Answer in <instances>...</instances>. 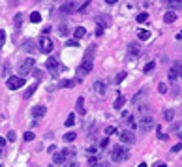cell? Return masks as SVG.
<instances>
[{
    "mask_svg": "<svg viewBox=\"0 0 182 167\" xmlns=\"http://www.w3.org/2000/svg\"><path fill=\"white\" fill-rule=\"evenodd\" d=\"M92 54H94V49L90 47L87 54H85V58H83V62H81V66L77 68V73L81 75V77H85L87 73L92 72V66H94V60H92Z\"/></svg>",
    "mask_w": 182,
    "mask_h": 167,
    "instance_id": "6da1fadb",
    "label": "cell"
},
{
    "mask_svg": "<svg viewBox=\"0 0 182 167\" xmlns=\"http://www.w3.org/2000/svg\"><path fill=\"white\" fill-rule=\"evenodd\" d=\"M130 158V152H128V148H124V146H113V150H111V160L113 161H124V160H128Z\"/></svg>",
    "mask_w": 182,
    "mask_h": 167,
    "instance_id": "7a4b0ae2",
    "label": "cell"
},
{
    "mask_svg": "<svg viewBox=\"0 0 182 167\" xmlns=\"http://www.w3.org/2000/svg\"><path fill=\"white\" fill-rule=\"evenodd\" d=\"M154 128V122H152V116H141V118L137 120V130L141 131V133H148L150 130Z\"/></svg>",
    "mask_w": 182,
    "mask_h": 167,
    "instance_id": "3957f363",
    "label": "cell"
},
{
    "mask_svg": "<svg viewBox=\"0 0 182 167\" xmlns=\"http://www.w3.org/2000/svg\"><path fill=\"white\" fill-rule=\"evenodd\" d=\"M38 45H39V53H51L53 51V39L49 36H45V34H42V36L38 38Z\"/></svg>",
    "mask_w": 182,
    "mask_h": 167,
    "instance_id": "277c9868",
    "label": "cell"
},
{
    "mask_svg": "<svg viewBox=\"0 0 182 167\" xmlns=\"http://www.w3.org/2000/svg\"><path fill=\"white\" fill-rule=\"evenodd\" d=\"M34 64H36V60H34V58H27V60H23V62L19 64V68H17L19 75H21V77H24V75H28L30 72H32Z\"/></svg>",
    "mask_w": 182,
    "mask_h": 167,
    "instance_id": "5b68a950",
    "label": "cell"
},
{
    "mask_svg": "<svg viewBox=\"0 0 182 167\" xmlns=\"http://www.w3.org/2000/svg\"><path fill=\"white\" fill-rule=\"evenodd\" d=\"M118 139L122 141V143H126V145H133L135 141H137L135 133H133V131H130V130H122V131L118 133Z\"/></svg>",
    "mask_w": 182,
    "mask_h": 167,
    "instance_id": "8992f818",
    "label": "cell"
},
{
    "mask_svg": "<svg viewBox=\"0 0 182 167\" xmlns=\"http://www.w3.org/2000/svg\"><path fill=\"white\" fill-rule=\"evenodd\" d=\"M6 85H8L9 90H17V88H21L23 85H24V77H17V75H13V77L8 79Z\"/></svg>",
    "mask_w": 182,
    "mask_h": 167,
    "instance_id": "52a82bcc",
    "label": "cell"
},
{
    "mask_svg": "<svg viewBox=\"0 0 182 167\" xmlns=\"http://www.w3.org/2000/svg\"><path fill=\"white\" fill-rule=\"evenodd\" d=\"M79 8H81L79 2H66L60 6V11L62 13H73V11H79Z\"/></svg>",
    "mask_w": 182,
    "mask_h": 167,
    "instance_id": "ba28073f",
    "label": "cell"
},
{
    "mask_svg": "<svg viewBox=\"0 0 182 167\" xmlns=\"http://www.w3.org/2000/svg\"><path fill=\"white\" fill-rule=\"evenodd\" d=\"M45 113H47V107H45V105H34L32 107V118H42Z\"/></svg>",
    "mask_w": 182,
    "mask_h": 167,
    "instance_id": "9c48e42d",
    "label": "cell"
},
{
    "mask_svg": "<svg viewBox=\"0 0 182 167\" xmlns=\"http://www.w3.org/2000/svg\"><path fill=\"white\" fill-rule=\"evenodd\" d=\"M139 53H141V47L137 43H130L128 45V54H130V58H135V57H139Z\"/></svg>",
    "mask_w": 182,
    "mask_h": 167,
    "instance_id": "30bf717a",
    "label": "cell"
},
{
    "mask_svg": "<svg viewBox=\"0 0 182 167\" xmlns=\"http://www.w3.org/2000/svg\"><path fill=\"white\" fill-rule=\"evenodd\" d=\"M96 23H98V27L107 28L109 24H111V19L107 17V15H96Z\"/></svg>",
    "mask_w": 182,
    "mask_h": 167,
    "instance_id": "8fae6325",
    "label": "cell"
},
{
    "mask_svg": "<svg viewBox=\"0 0 182 167\" xmlns=\"http://www.w3.org/2000/svg\"><path fill=\"white\" fill-rule=\"evenodd\" d=\"M176 19H178V15H176V11H173V9H167V11H165V15H163V21L167 23V24L175 23Z\"/></svg>",
    "mask_w": 182,
    "mask_h": 167,
    "instance_id": "7c38bea8",
    "label": "cell"
},
{
    "mask_svg": "<svg viewBox=\"0 0 182 167\" xmlns=\"http://www.w3.org/2000/svg\"><path fill=\"white\" fill-rule=\"evenodd\" d=\"M23 51H27V53H34V51H39V49L34 45L32 39H24L23 42Z\"/></svg>",
    "mask_w": 182,
    "mask_h": 167,
    "instance_id": "4fadbf2b",
    "label": "cell"
},
{
    "mask_svg": "<svg viewBox=\"0 0 182 167\" xmlns=\"http://www.w3.org/2000/svg\"><path fill=\"white\" fill-rule=\"evenodd\" d=\"M45 66H47V70H49V72H53V73L58 72V60L57 58H47Z\"/></svg>",
    "mask_w": 182,
    "mask_h": 167,
    "instance_id": "5bb4252c",
    "label": "cell"
},
{
    "mask_svg": "<svg viewBox=\"0 0 182 167\" xmlns=\"http://www.w3.org/2000/svg\"><path fill=\"white\" fill-rule=\"evenodd\" d=\"M66 160H68V156H66V150H64V152L53 154V161H54V163H66Z\"/></svg>",
    "mask_w": 182,
    "mask_h": 167,
    "instance_id": "9a60e30c",
    "label": "cell"
},
{
    "mask_svg": "<svg viewBox=\"0 0 182 167\" xmlns=\"http://www.w3.org/2000/svg\"><path fill=\"white\" fill-rule=\"evenodd\" d=\"M94 90H96V92H98L100 96H103L105 90H107V87H105L103 81H96V83H94Z\"/></svg>",
    "mask_w": 182,
    "mask_h": 167,
    "instance_id": "2e32d148",
    "label": "cell"
},
{
    "mask_svg": "<svg viewBox=\"0 0 182 167\" xmlns=\"http://www.w3.org/2000/svg\"><path fill=\"white\" fill-rule=\"evenodd\" d=\"M73 36H75V39L79 42L81 38H85V36H87V28H85V27H77V28L73 30Z\"/></svg>",
    "mask_w": 182,
    "mask_h": 167,
    "instance_id": "e0dca14e",
    "label": "cell"
},
{
    "mask_svg": "<svg viewBox=\"0 0 182 167\" xmlns=\"http://www.w3.org/2000/svg\"><path fill=\"white\" fill-rule=\"evenodd\" d=\"M77 113H79V115H85V113H87V109H85V98H83V96H79V98H77Z\"/></svg>",
    "mask_w": 182,
    "mask_h": 167,
    "instance_id": "ac0fdd59",
    "label": "cell"
},
{
    "mask_svg": "<svg viewBox=\"0 0 182 167\" xmlns=\"http://www.w3.org/2000/svg\"><path fill=\"white\" fill-rule=\"evenodd\" d=\"M36 88H38V85H36V83H34V85H30V87H28L27 90H24V94H23V98H24V100H28V98H32V94H34V92H36Z\"/></svg>",
    "mask_w": 182,
    "mask_h": 167,
    "instance_id": "d6986e66",
    "label": "cell"
},
{
    "mask_svg": "<svg viewBox=\"0 0 182 167\" xmlns=\"http://www.w3.org/2000/svg\"><path fill=\"white\" fill-rule=\"evenodd\" d=\"M124 103H126V98H124V96H118V98H117V100H115V103H113V107H115V109H117V111H120V109H122V107H124Z\"/></svg>",
    "mask_w": 182,
    "mask_h": 167,
    "instance_id": "ffe728a7",
    "label": "cell"
},
{
    "mask_svg": "<svg viewBox=\"0 0 182 167\" xmlns=\"http://www.w3.org/2000/svg\"><path fill=\"white\" fill-rule=\"evenodd\" d=\"M15 32H17V30L19 28H21V24H23V13H17V15H15Z\"/></svg>",
    "mask_w": 182,
    "mask_h": 167,
    "instance_id": "44dd1931",
    "label": "cell"
},
{
    "mask_svg": "<svg viewBox=\"0 0 182 167\" xmlns=\"http://www.w3.org/2000/svg\"><path fill=\"white\" fill-rule=\"evenodd\" d=\"M60 87H62V88H73V87H75V81L66 79V81H62V83H60Z\"/></svg>",
    "mask_w": 182,
    "mask_h": 167,
    "instance_id": "7402d4cb",
    "label": "cell"
},
{
    "mask_svg": "<svg viewBox=\"0 0 182 167\" xmlns=\"http://www.w3.org/2000/svg\"><path fill=\"white\" fill-rule=\"evenodd\" d=\"M30 21H32V23H39V21H42V13H39V11H32V13H30Z\"/></svg>",
    "mask_w": 182,
    "mask_h": 167,
    "instance_id": "603a6c76",
    "label": "cell"
},
{
    "mask_svg": "<svg viewBox=\"0 0 182 167\" xmlns=\"http://www.w3.org/2000/svg\"><path fill=\"white\" fill-rule=\"evenodd\" d=\"M150 38V30H139V39H143V42H146V39Z\"/></svg>",
    "mask_w": 182,
    "mask_h": 167,
    "instance_id": "cb8c5ba5",
    "label": "cell"
},
{
    "mask_svg": "<svg viewBox=\"0 0 182 167\" xmlns=\"http://www.w3.org/2000/svg\"><path fill=\"white\" fill-rule=\"evenodd\" d=\"M75 137H77V133H75V131H68V133L64 135V141L72 143V141H75Z\"/></svg>",
    "mask_w": 182,
    "mask_h": 167,
    "instance_id": "d4e9b609",
    "label": "cell"
},
{
    "mask_svg": "<svg viewBox=\"0 0 182 167\" xmlns=\"http://www.w3.org/2000/svg\"><path fill=\"white\" fill-rule=\"evenodd\" d=\"M58 34H60V36H62V38H66V36H68V34H70L68 27H66V24H60V27H58Z\"/></svg>",
    "mask_w": 182,
    "mask_h": 167,
    "instance_id": "484cf974",
    "label": "cell"
},
{
    "mask_svg": "<svg viewBox=\"0 0 182 167\" xmlns=\"http://www.w3.org/2000/svg\"><path fill=\"white\" fill-rule=\"evenodd\" d=\"M173 116H175L173 109H167V111H163V118L167 120V122H171V120H173Z\"/></svg>",
    "mask_w": 182,
    "mask_h": 167,
    "instance_id": "4316f807",
    "label": "cell"
},
{
    "mask_svg": "<svg viewBox=\"0 0 182 167\" xmlns=\"http://www.w3.org/2000/svg\"><path fill=\"white\" fill-rule=\"evenodd\" d=\"M66 126H68V128H72V126L75 124V115L72 113V115H68V118H66V122H64Z\"/></svg>",
    "mask_w": 182,
    "mask_h": 167,
    "instance_id": "83f0119b",
    "label": "cell"
},
{
    "mask_svg": "<svg viewBox=\"0 0 182 167\" xmlns=\"http://www.w3.org/2000/svg\"><path fill=\"white\" fill-rule=\"evenodd\" d=\"M167 6H169V8H173V11H175V9H180V8H182V2H175V0H169Z\"/></svg>",
    "mask_w": 182,
    "mask_h": 167,
    "instance_id": "f1b7e54d",
    "label": "cell"
},
{
    "mask_svg": "<svg viewBox=\"0 0 182 167\" xmlns=\"http://www.w3.org/2000/svg\"><path fill=\"white\" fill-rule=\"evenodd\" d=\"M135 17H137V23H145L146 19H148V13H146V11H141L139 15H135Z\"/></svg>",
    "mask_w": 182,
    "mask_h": 167,
    "instance_id": "f546056e",
    "label": "cell"
},
{
    "mask_svg": "<svg viewBox=\"0 0 182 167\" xmlns=\"http://www.w3.org/2000/svg\"><path fill=\"white\" fill-rule=\"evenodd\" d=\"M154 68H156V64H154V62H146V64H145V68H143V72H145V73H150Z\"/></svg>",
    "mask_w": 182,
    "mask_h": 167,
    "instance_id": "4dcf8cb0",
    "label": "cell"
},
{
    "mask_svg": "<svg viewBox=\"0 0 182 167\" xmlns=\"http://www.w3.org/2000/svg\"><path fill=\"white\" fill-rule=\"evenodd\" d=\"M128 126H130V131L137 130V122H135V118H133V116H130V118H128Z\"/></svg>",
    "mask_w": 182,
    "mask_h": 167,
    "instance_id": "1f68e13d",
    "label": "cell"
},
{
    "mask_svg": "<svg viewBox=\"0 0 182 167\" xmlns=\"http://www.w3.org/2000/svg\"><path fill=\"white\" fill-rule=\"evenodd\" d=\"M113 133H117V128H115V126H107V128H105V135H113Z\"/></svg>",
    "mask_w": 182,
    "mask_h": 167,
    "instance_id": "d6a6232c",
    "label": "cell"
},
{
    "mask_svg": "<svg viewBox=\"0 0 182 167\" xmlns=\"http://www.w3.org/2000/svg\"><path fill=\"white\" fill-rule=\"evenodd\" d=\"M88 165H90V167L100 165V163H98V158H96V156H90V158H88Z\"/></svg>",
    "mask_w": 182,
    "mask_h": 167,
    "instance_id": "836d02e7",
    "label": "cell"
},
{
    "mask_svg": "<svg viewBox=\"0 0 182 167\" xmlns=\"http://www.w3.org/2000/svg\"><path fill=\"white\" fill-rule=\"evenodd\" d=\"M124 79H126V73L122 72V73H118V75H117V77H115V83H117V85H118V83H122V81H124Z\"/></svg>",
    "mask_w": 182,
    "mask_h": 167,
    "instance_id": "e575fe53",
    "label": "cell"
},
{
    "mask_svg": "<svg viewBox=\"0 0 182 167\" xmlns=\"http://www.w3.org/2000/svg\"><path fill=\"white\" fill-rule=\"evenodd\" d=\"M66 45H68V47H77L79 42H77V39H68V42H66Z\"/></svg>",
    "mask_w": 182,
    "mask_h": 167,
    "instance_id": "d590c367",
    "label": "cell"
},
{
    "mask_svg": "<svg viewBox=\"0 0 182 167\" xmlns=\"http://www.w3.org/2000/svg\"><path fill=\"white\" fill-rule=\"evenodd\" d=\"M158 90H160L161 94H165V92H167V85H165V83H160V85H158Z\"/></svg>",
    "mask_w": 182,
    "mask_h": 167,
    "instance_id": "8d00e7d4",
    "label": "cell"
},
{
    "mask_svg": "<svg viewBox=\"0 0 182 167\" xmlns=\"http://www.w3.org/2000/svg\"><path fill=\"white\" fill-rule=\"evenodd\" d=\"M139 113L143 115V116H146V113H148V107H146V105H139Z\"/></svg>",
    "mask_w": 182,
    "mask_h": 167,
    "instance_id": "74e56055",
    "label": "cell"
},
{
    "mask_svg": "<svg viewBox=\"0 0 182 167\" xmlns=\"http://www.w3.org/2000/svg\"><path fill=\"white\" fill-rule=\"evenodd\" d=\"M23 137H24V141H32V139H34V133H32V131H27Z\"/></svg>",
    "mask_w": 182,
    "mask_h": 167,
    "instance_id": "f35d334b",
    "label": "cell"
},
{
    "mask_svg": "<svg viewBox=\"0 0 182 167\" xmlns=\"http://www.w3.org/2000/svg\"><path fill=\"white\" fill-rule=\"evenodd\" d=\"M17 139V133H15V131H9L8 133V141H15Z\"/></svg>",
    "mask_w": 182,
    "mask_h": 167,
    "instance_id": "ab89813d",
    "label": "cell"
},
{
    "mask_svg": "<svg viewBox=\"0 0 182 167\" xmlns=\"http://www.w3.org/2000/svg\"><path fill=\"white\" fill-rule=\"evenodd\" d=\"M4 42H6V32L0 30V45H4Z\"/></svg>",
    "mask_w": 182,
    "mask_h": 167,
    "instance_id": "60d3db41",
    "label": "cell"
},
{
    "mask_svg": "<svg viewBox=\"0 0 182 167\" xmlns=\"http://www.w3.org/2000/svg\"><path fill=\"white\" fill-rule=\"evenodd\" d=\"M64 167H79V163H77V161H66Z\"/></svg>",
    "mask_w": 182,
    "mask_h": 167,
    "instance_id": "b9f144b4",
    "label": "cell"
},
{
    "mask_svg": "<svg viewBox=\"0 0 182 167\" xmlns=\"http://www.w3.org/2000/svg\"><path fill=\"white\" fill-rule=\"evenodd\" d=\"M171 150H173V152H180V150H182V143L175 145V146H173V148H171Z\"/></svg>",
    "mask_w": 182,
    "mask_h": 167,
    "instance_id": "7bdbcfd3",
    "label": "cell"
},
{
    "mask_svg": "<svg viewBox=\"0 0 182 167\" xmlns=\"http://www.w3.org/2000/svg\"><path fill=\"white\" fill-rule=\"evenodd\" d=\"M47 152H49V154H57V146H54V145H51V146L47 148Z\"/></svg>",
    "mask_w": 182,
    "mask_h": 167,
    "instance_id": "ee69618b",
    "label": "cell"
},
{
    "mask_svg": "<svg viewBox=\"0 0 182 167\" xmlns=\"http://www.w3.org/2000/svg\"><path fill=\"white\" fill-rule=\"evenodd\" d=\"M88 4H90V2H83V4H81V8H79V11H81V13H83V11H85V9H87V8H88Z\"/></svg>",
    "mask_w": 182,
    "mask_h": 167,
    "instance_id": "f6af8a7d",
    "label": "cell"
},
{
    "mask_svg": "<svg viewBox=\"0 0 182 167\" xmlns=\"http://www.w3.org/2000/svg\"><path fill=\"white\" fill-rule=\"evenodd\" d=\"M103 30H105V28H102V27H96V36H102V34H103Z\"/></svg>",
    "mask_w": 182,
    "mask_h": 167,
    "instance_id": "bcb514c9",
    "label": "cell"
},
{
    "mask_svg": "<svg viewBox=\"0 0 182 167\" xmlns=\"http://www.w3.org/2000/svg\"><path fill=\"white\" fill-rule=\"evenodd\" d=\"M109 145V137H105L103 141H102V145H100V146H102V148H105V146H107Z\"/></svg>",
    "mask_w": 182,
    "mask_h": 167,
    "instance_id": "7dc6e473",
    "label": "cell"
},
{
    "mask_svg": "<svg viewBox=\"0 0 182 167\" xmlns=\"http://www.w3.org/2000/svg\"><path fill=\"white\" fill-rule=\"evenodd\" d=\"M156 167H167V165H165L163 161H158V163H156Z\"/></svg>",
    "mask_w": 182,
    "mask_h": 167,
    "instance_id": "c3c4849f",
    "label": "cell"
},
{
    "mask_svg": "<svg viewBox=\"0 0 182 167\" xmlns=\"http://www.w3.org/2000/svg\"><path fill=\"white\" fill-rule=\"evenodd\" d=\"M4 145H6V139H4V137H0V146H4Z\"/></svg>",
    "mask_w": 182,
    "mask_h": 167,
    "instance_id": "681fc988",
    "label": "cell"
},
{
    "mask_svg": "<svg viewBox=\"0 0 182 167\" xmlns=\"http://www.w3.org/2000/svg\"><path fill=\"white\" fill-rule=\"evenodd\" d=\"M175 38H176V39H182V32H178V34H176Z\"/></svg>",
    "mask_w": 182,
    "mask_h": 167,
    "instance_id": "f907efd6",
    "label": "cell"
},
{
    "mask_svg": "<svg viewBox=\"0 0 182 167\" xmlns=\"http://www.w3.org/2000/svg\"><path fill=\"white\" fill-rule=\"evenodd\" d=\"M137 167H146V163H139V165H137Z\"/></svg>",
    "mask_w": 182,
    "mask_h": 167,
    "instance_id": "816d5d0a",
    "label": "cell"
},
{
    "mask_svg": "<svg viewBox=\"0 0 182 167\" xmlns=\"http://www.w3.org/2000/svg\"><path fill=\"white\" fill-rule=\"evenodd\" d=\"M4 152V146H0V154H2Z\"/></svg>",
    "mask_w": 182,
    "mask_h": 167,
    "instance_id": "f5cc1de1",
    "label": "cell"
},
{
    "mask_svg": "<svg viewBox=\"0 0 182 167\" xmlns=\"http://www.w3.org/2000/svg\"><path fill=\"white\" fill-rule=\"evenodd\" d=\"M0 167H2V163H0Z\"/></svg>",
    "mask_w": 182,
    "mask_h": 167,
    "instance_id": "db71d44e",
    "label": "cell"
}]
</instances>
